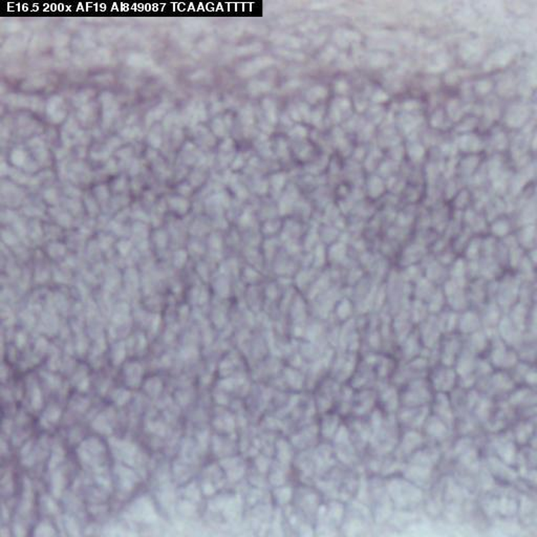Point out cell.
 I'll return each instance as SVG.
<instances>
[{"instance_id":"1","label":"cell","mask_w":537,"mask_h":537,"mask_svg":"<svg viewBox=\"0 0 537 537\" xmlns=\"http://www.w3.org/2000/svg\"><path fill=\"white\" fill-rule=\"evenodd\" d=\"M394 503L403 510H412L424 503V490L419 486L414 485L411 481L402 478L394 480Z\"/></svg>"},{"instance_id":"2","label":"cell","mask_w":537,"mask_h":537,"mask_svg":"<svg viewBox=\"0 0 537 537\" xmlns=\"http://www.w3.org/2000/svg\"><path fill=\"white\" fill-rule=\"evenodd\" d=\"M422 432L429 444L438 445L443 449L454 432L438 416L430 412L423 424Z\"/></svg>"},{"instance_id":"3","label":"cell","mask_w":537,"mask_h":537,"mask_svg":"<svg viewBox=\"0 0 537 537\" xmlns=\"http://www.w3.org/2000/svg\"><path fill=\"white\" fill-rule=\"evenodd\" d=\"M426 444L427 440L422 430H403L394 456L405 462L412 454Z\"/></svg>"},{"instance_id":"4","label":"cell","mask_w":537,"mask_h":537,"mask_svg":"<svg viewBox=\"0 0 537 537\" xmlns=\"http://www.w3.org/2000/svg\"><path fill=\"white\" fill-rule=\"evenodd\" d=\"M430 412V405L419 407L401 406L396 416L402 431L409 429L421 430Z\"/></svg>"},{"instance_id":"5","label":"cell","mask_w":537,"mask_h":537,"mask_svg":"<svg viewBox=\"0 0 537 537\" xmlns=\"http://www.w3.org/2000/svg\"><path fill=\"white\" fill-rule=\"evenodd\" d=\"M512 436L518 447L536 448V416L530 419H518L511 427Z\"/></svg>"},{"instance_id":"6","label":"cell","mask_w":537,"mask_h":537,"mask_svg":"<svg viewBox=\"0 0 537 537\" xmlns=\"http://www.w3.org/2000/svg\"><path fill=\"white\" fill-rule=\"evenodd\" d=\"M431 392L425 385L418 384L405 389L400 396V407H419L431 404Z\"/></svg>"},{"instance_id":"7","label":"cell","mask_w":537,"mask_h":537,"mask_svg":"<svg viewBox=\"0 0 537 537\" xmlns=\"http://www.w3.org/2000/svg\"><path fill=\"white\" fill-rule=\"evenodd\" d=\"M430 411L434 416L441 419L454 432L456 414H454V409H452L449 397H447L446 394L439 393L436 397H434V400L430 404Z\"/></svg>"},{"instance_id":"8","label":"cell","mask_w":537,"mask_h":537,"mask_svg":"<svg viewBox=\"0 0 537 537\" xmlns=\"http://www.w3.org/2000/svg\"><path fill=\"white\" fill-rule=\"evenodd\" d=\"M496 402V401L493 398H491V397L481 396L476 404L474 405V409L471 411V414L479 421V423L482 425L483 429L489 422L492 414H493Z\"/></svg>"}]
</instances>
